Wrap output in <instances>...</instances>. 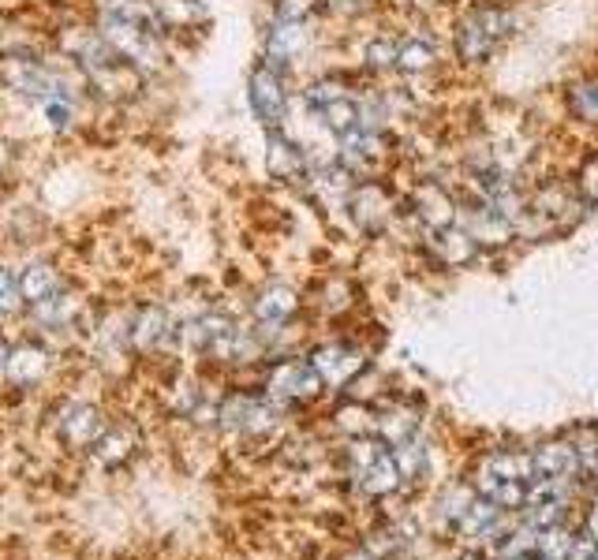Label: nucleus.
Returning <instances> with one entry per match:
<instances>
[{
  "label": "nucleus",
  "mask_w": 598,
  "mask_h": 560,
  "mask_svg": "<svg viewBox=\"0 0 598 560\" xmlns=\"http://www.w3.org/2000/svg\"><path fill=\"white\" fill-rule=\"evenodd\" d=\"M580 198L572 195L569 187H561V183H550V187H542L539 195L527 202L520 217H516V232L527 239H546L554 236V232H565L576 224L580 217Z\"/></svg>",
  "instance_id": "obj_1"
},
{
  "label": "nucleus",
  "mask_w": 598,
  "mask_h": 560,
  "mask_svg": "<svg viewBox=\"0 0 598 560\" xmlns=\"http://www.w3.org/2000/svg\"><path fill=\"white\" fill-rule=\"evenodd\" d=\"M348 471L356 478V486L367 497H385L400 486V467L393 448H385L382 437H356L348 445Z\"/></svg>",
  "instance_id": "obj_2"
},
{
  "label": "nucleus",
  "mask_w": 598,
  "mask_h": 560,
  "mask_svg": "<svg viewBox=\"0 0 598 560\" xmlns=\"http://www.w3.org/2000/svg\"><path fill=\"white\" fill-rule=\"evenodd\" d=\"M0 83H8L12 90L27 94V98H38L42 105L45 101H68V90H72L68 79H64V71L19 53L0 56Z\"/></svg>",
  "instance_id": "obj_3"
},
{
  "label": "nucleus",
  "mask_w": 598,
  "mask_h": 560,
  "mask_svg": "<svg viewBox=\"0 0 598 560\" xmlns=\"http://www.w3.org/2000/svg\"><path fill=\"white\" fill-rule=\"evenodd\" d=\"M509 34V15L501 8H475L456 23V56L464 64H483Z\"/></svg>",
  "instance_id": "obj_4"
},
{
  "label": "nucleus",
  "mask_w": 598,
  "mask_h": 560,
  "mask_svg": "<svg viewBox=\"0 0 598 560\" xmlns=\"http://www.w3.org/2000/svg\"><path fill=\"white\" fill-rule=\"evenodd\" d=\"M251 109L266 127H277L285 120L288 112V94H285V79L273 64H258L251 71Z\"/></svg>",
  "instance_id": "obj_5"
},
{
  "label": "nucleus",
  "mask_w": 598,
  "mask_h": 560,
  "mask_svg": "<svg viewBox=\"0 0 598 560\" xmlns=\"http://www.w3.org/2000/svg\"><path fill=\"white\" fill-rule=\"evenodd\" d=\"M221 422L240 434H266L277 422V411L270 400H258V396H228L221 407Z\"/></svg>",
  "instance_id": "obj_6"
},
{
  "label": "nucleus",
  "mask_w": 598,
  "mask_h": 560,
  "mask_svg": "<svg viewBox=\"0 0 598 560\" xmlns=\"http://www.w3.org/2000/svg\"><path fill=\"white\" fill-rule=\"evenodd\" d=\"M456 224H460L479 247H486V243H509L516 232L513 221L501 217L498 210H490L486 202H475L468 210H456Z\"/></svg>",
  "instance_id": "obj_7"
},
{
  "label": "nucleus",
  "mask_w": 598,
  "mask_h": 560,
  "mask_svg": "<svg viewBox=\"0 0 598 560\" xmlns=\"http://www.w3.org/2000/svg\"><path fill=\"white\" fill-rule=\"evenodd\" d=\"M322 389V378L311 363L303 359H292V363H281L270 374V392L277 400H307L314 392Z\"/></svg>",
  "instance_id": "obj_8"
},
{
  "label": "nucleus",
  "mask_w": 598,
  "mask_h": 560,
  "mask_svg": "<svg viewBox=\"0 0 598 560\" xmlns=\"http://www.w3.org/2000/svg\"><path fill=\"white\" fill-rule=\"evenodd\" d=\"M311 366L318 370L322 385H348L363 370V355L356 348H344V344H329V348L314 351Z\"/></svg>",
  "instance_id": "obj_9"
},
{
  "label": "nucleus",
  "mask_w": 598,
  "mask_h": 560,
  "mask_svg": "<svg viewBox=\"0 0 598 560\" xmlns=\"http://www.w3.org/2000/svg\"><path fill=\"white\" fill-rule=\"evenodd\" d=\"M348 210L359 221V228L378 232L393 217V202H389V195H385L378 183H359L356 191H352V198H348Z\"/></svg>",
  "instance_id": "obj_10"
},
{
  "label": "nucleus",
  "mask_w": 598,
  "mask_h": 560,
  "mask_svg": "<svg viewBox=\"0 0 598 560\" xmlns=\"http://www.w3.org/2000/svg\"><path fill=\"white\" fill-rule=\"evenodd\" d=\"M430 254H434L442 266H468L471 258L479 254V243H475L460 224H449V228H434V232H430Z\"/></svg>",
  "instance_id": "obj_11"
},
{
  "label": "nucleus",
  "mask_w": 598,
  "mask_h": 560,
  "mask_svg": "<svg viewBox=\"0 0 598 560\" xmlns=\"http://www.w3.org/2000/svg\"><path fill=\"white\" fill-rule=\"evenodd\" d=\"M412 210L419 221L427 224L430 232H434V228H449V224H456V202L445 195V187H438V183H423V187L415 191Z\"/></svg>",
  "instance_id": "obj_12"
},
{
  "label": "nucleus",
  "mask_w": 598,
  "mask_h": 560,
  "mask_svg": "<svg viewBox=\"0 0 598 560\" xmlns=\"http://www.w3.org/2000/svg\"><path fill=\"white\" fill-rule=\"evenodd\" d=\"M60 430H64V437L72 441V445H94L109 426H105V419H101L98 407L90 404H72L68 411H64V422H60Z\"/></svg>",
  "instance_id": "obj_13"
},
{
  "label": "nucleus",
  "mask_w": 598,
  "mask_h": 560,
  "mask_svg": "<svg viewBox=\"0 0 598 560\" xmlns=\"http://www.w3.org/2000/svg\"><path fill=\"white\" fill-rule=\"evenodd\" d=\"M531 463H535V475L539 478H572L576 467H580V456H576L572 445L554 441V445L535 448V452H531Z\"/></svg>",
  "instance_id": "obj_14"
},
{
  "label": "nucleus",
  "mask_w": 598,
  "mask_h": 560,
  "mask_svg": "<svg viewBox=\"0 0 598 560\" xmlns=\"http://www.w3.org/2000/svg\"><path fill=\"white\" fill-rule=\"evenodd\" d=\"M341 139V161L344 168H371L374 157H378V131L359 124L356 131H348V135H337Z\"/></svg>",
  "instance_id": "obj_15"
},
{
  "label": "nucleus",
  "mask_w": 598,
  "mask_h": 560,
  "mask_svg": "<svg viewBox=\"0 0 598 560\" xmlns=\"http://www.w3.org/2000/svg\"><path fill=\"white\" fill-rule=\"evenodd\" d=\"M296 310V292L285 288V284H270L266 292L255 299V318L266 325H285Z\"/></svg>",
  "instance_id": "obj_16"
},
{
  "label": "nucleus",
  "mask_w": 598,
  "mask_h": 560,
  "mask_svg": "<svg viewBox=\"0 0 598 560\" xmlns=\"http://www.w3.org/2000/svg\"><path fill=\"white\" fill-rule=\"evenodd\" d=\"M479 475L490 478H509V482H531L535 478V463L527 452H490L483 460V471Z\"/></svg>",
  "instance_id": "obj_17"
},
{
  "label": "nucleus",
  "mask_w": 598,
  "mask_h": 560,
  "mask_svg": "<svg viewBox=\"0 0 598 560\" xmlns=\"http://www.w3.org/2000/svg\"><path fill=\"white\" fill-rule=\"evenodd\" d=\"M266 161H270V172L277 180H299V176H303V165H307L296 142H288L281 131L270 135V154H266Z\"/></svg>",
  "instance_id": "obj_18"
},
{
  "label": "nucleus",
  "mask_w": 598,
  "mask_h": 560,
  "mask_svg": "<svg viewBox=\"0 0 598 560\" xmlns=\"http://www.w3.org/2000/svg\"><path fill=\"white\" fill-rule=\"evenodd\" d=\"M303 42H307L303 23H299V19H281V23L270 30V42H266L273 68H277V64H285V60H292V56L303 49Z\"/></svg>",
  "instance_id": "obj_19"
},
{
  "label": "nucleus",
  "mask_w": 598,
  "mask_h": 560,
  "mask_svg": "<svg viewBox=\"0 0 598 560\" xmlns=\"http://www.w3.org/2000/svg\"><path fill=\"white\" fill-rule=\"evenodd\" d=\"M8 378L19 381V385H34V381L42 378L45 370H49V355L42 348H34V344H23V348H15L8 355Z\"/></svg>",
  "instance_id": "obj_20"
},
{
  "label": "nucleus",
  "mask_w": 598,
  "mask_h": 560,
  "mask_svg": "<svg viewBox=\"0 0 598 560\" xmlns=\"http://www.w3.org/2000/svg\"><path fill=\"white\" fill-rule=\"evenodd\" d=\"M314 112H318L322 124H326L329 131H337V135H348V131H356V127L363 124V105H356L348 94L326 101V105H318Z\"/></svg>",
  "instance_id": "obj_21"
},
{
  "label": "nucleus",
  "mask_w": 598,
  "mask_h": 560,
  "mask_svg": "<svg viewBox=\"0 0 598 560\" xmlns=\"http://www.w3.org/2000/svg\"><path fill=\"white\" fill-rule=\"evenodd\" d=\"M434 60H438V49H434L430 38H419V34H412V38H397V68L400 71H427Z\"/></svg>",
  "instance_id": "obj_22"
},
{
  "label": "nucleus",
  "mask_w": 598,
  "mask_h": 560,
  "mask_svg": "<svg viewBox=\"0 0 598 560\" xmlns=\"http://www.w3.org/2000/svg\"><path fill=\"white\" fill-rule=\"evenodd\" d=\"M374 430H378V437H382L385 445L397 448L415 437V415L412 411H389L382 419H374Z\"/></svg>",
  "instance_id": "obj_23"
},
{
  "label": "nucleus",
  "mask_w": 598,
  "mask_h": 560,
  "mask_svg": "<svg viewBox=\"0 0 598 560\" xmlns=\"http://www.w3.org/2000/svg\"><path fill=\"white\" fill-rule=\"evenodd\" d=\"M19 288H23V299L42 303L45 295H53L60 284H57V273H53L49 266H27L23 273H19Z\"/></svg>",
  "instance_id": "obj_24"
},
{
  "label": "nucleus",
  "mask_w": 598,
  "mask_h": 560,
  "mask_svg": "<svg viewBox=\"0 0 598 560\" xmlns=\"http://www.w3.org/2000/svg\"><path fill=\"white\" fill-rule=\"evenodd\" d=\"M165 333H169V318H165V310H143L139 314V322H135V329H131V340L139 344V348H154V344H161L165 340Z\"/></svg>",
  "instance_id": "obj_25"
},
{
  "label": "nucleus",
  "mask_w": 598,
  "mask_h": 560,
  "mask_svg": "<svg viewBox=\"0 0 598 560\" xmlns=\"http://www.w3.org/2000/svg\"><path fill=\"white\" fill-rule=\"evenodd\" d=\"M569 109L580 116V120H591L598 124V75L591 79H580V83L569 90Z\"/></svg>",
  "instance_id": "obj_26"
},
{
  "label": "nucleus",
  "mask_w": 598,
  "mask_h": 560,
  "mask_svg": "<svg viewBox=\"0 0 598 560\" xmlns=\"http://www.w3.org/2000/svg\"><path fill=\"white\" fill-rule=\"evenodd\" d=\"M572 538L565 527H546V531H539V538H535V549H539L542 560H569L572 553Z\"/></svg>",
  "instance_id": "obj_27"
},
{
  "label": "nucleus",
  "mask_w": 598,
  "mask_h": 560,
  "mask_svg": "<svg viewBox=\"0 0 598 560\" xmlns=\"http://www.w3.org/2000/svg\"><path fill=\"white\" fill-rule=\"evenodd\" d=\"M72 310H75L72 295H64L57 288L53 295H45L42 303H34V318H38V322H45V325H64Z\"/></svg>",
  "instance_id": "obj_28"
},
{
  "label": "nucleus",
  "mask_w": 598,
  "mask_h": 560,
  "mask_svg": "<svg viewBox=\"0 0 598 560\" xmlns=\"http://www.w3.org/2000/svg\"><path fill=\"white\" fill-rule=\"evenodd\" d=\"M393 456H397V467H400V478H419L427 471V448L419 445V441H404V445L393 448Z\"/></svg>",
  "instance_id": "obj_29"
},
{
  "label": "nucleus",
  "mask_w": 598,
  "mask_h": 560,
  "mask_svg": "<svg viewBox=\"0 0 598 560\" xmlns=\"http://www.w3.org/2000/svg\"><path fill=\"white\" fill-rule=\"evenodd\" d=\"M157 19H172V23H191V19H202V4L199 0H157L154 4Z\"/></svg>",
  "instance_id": "obj_30"
},
{
  "label": "nucleus",
  "mask_w": 598,
  "mask_h": 560,
  "mask_svg": "<svg viewBox=\"0 0 598 560\" xmlns=\"http://www.w3.org/2000/svg\"><path fill=\"white\" fill-rule=\"evenodd\" d=\"M23 307V288H19V273L0 266V314H15Z\"/></svg>",
  "instance_id": "obj_31"
},
{
  "label": "nucleus",
  "mask_w": 598,
  "mask_h": 560,
  "mask_svg": "<svg viewBox=\"0 0 598 560\" xmlns=\"http://www.w3.org/2000/svg\"><path fill=\"white\" fill-rule=\"evenodd\" d=\"M367 64L371 68H397V38H374L367 45Z\"/></svg>",
  "instance_id": "obj_32"
},
{
  "label": "nucleus",
  "mask_w": 598,
  "mask_h": 560,
  "mask_svg": "<svg viewBox=\"0 0 598 560\" xmlns=\"http://www.w3.org/2000/svg\"><path fill=\"white\" fill-rule=\"evenodd\" d=\"M580 191H584L587 202H595L598 206V154L580 168Z\"/></svg>",
  "instance_id": "obj_33"
},
{
  "label": "nucleus",
  "mask_w": 598,
  "mask_h": 560,
  "mask_svg": "<svg viewBox=\"0 0 598 560\" xmlns=\"http://www.w3.org/2000/svg\"><path fill=\"white\" fill-rule=\"evenodd\" d=\"M329 8H333V12H341V15H356V12L367 8V0H329Z\"/></svg>",
  "instance_id": "obj_34"
},
{
  "label": "nucleus",
  "mask_w": 598,
  "mask_h": 560,
  "mask_svg": "<svg viewBox=\"0 0 598 560\" xmlns=\"http://www.w3.org/2000/svg\"><path fill=\"white\" fill-rule=\"evenodd\" d=\"M587 534H591V538H598V508L591 512V516H587Z\"/></svg>",
  "instance_id": "obj_35"
},
{
  "label": "nucleus",
  "mask_w": 598,
  "mask_h": 560,
  "mask_svg": "<svg viewBox=\"0 0 598 560\" xmlns=\"http://www.w3.org/2000/svg\"><path fill=\"white\" fill-rule=\"evenodd\" d=\"M344 560H378L374 553H367V549H359V553H348Z\"/></svg>",
  "instance_id": "obj_36"
},
{
  "label": "nucleus",
  "mask_w": 598,
  "mask_h": 560,
  "mask_svg": "<svg viewBox=\"0 0 598 560\" xmlns=\"http://www.w3.org/2000/svg\"><path fill=\"white\" fill-rule=\"evenodd\" d=\"M8 355H12V348H8L4 340H0V363H8Z\"/></svg>",
  "instance_id": "obj_37"
},
{
  "label": "nucleus",
  "mask_w": 598,
  "mask_h": 560,
  "mask_svg": "<svg viewBox=\"0 0 598 560\" xmlns=\"http://www.w3.org/2000/svg\"><path fill=\"white\" fill-rule=\"evenodd\" d=\"M8 165V146H4V142H0V168Z\"/></svg>",
  "instance_id": "obj_38"
},
{
  "label": "nucleus",
  "mask_w": 598,
  "mask_h": 560,
  "mask_svg": "<svg viewBox=\"0 0 598 560\" xmlns=\"http://www.w3.org/2000/svg\"><path fill=\"white\" fill-rule=\"evenodd\" d=\"M464 560H483V557H464Z\"/></svg>",
  "instance_id": "obj_39"
},
{
  "label": "nucleus",
  "mask_w": 598,
  "mask_h": 560,
  "mask_svg": "<svg viewBox=\"0 0 598 560\" xmlns=\"http://www.w3.org/2000/svg\"><path fill=\"white\" fill-rule=\"evenodd\" d=\"M509 560H527V557H509Z\"/></svg>",
  "instance_id": "obj_40"
},
{
  "label": "nucleus",
  "mask_w": 598,
  "mask_h": 560,
  "mask_svg": "<svg viewBox=\"0 0 598 560\" xmlns=\"http://www.w3.org/2000/svg\"><path fill=\"white\" fill-rule=\"evenodd\" d=\"M591 560H598V549H595V557H591Z\"/></svg>",
  "instance_id": "obj_41"
},
{
  "label": "nucleus",
  "mask_w": 598,
  "mask_h": 560,
  "mask_svg": "<svg viewBox=\"0 0 598 560\" xmlns=\"http://www.w3.org/2000/svg\"><path fill=\"white\" fill-rule=\"evenodd\" d=\"M595 486H598V482H595Z\"/></svg>",
  "instance_id": "obj_42"
}]
</instances>
